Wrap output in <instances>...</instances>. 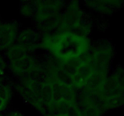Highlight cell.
I'll return each instance as SVG.
<instances>
[{
    "label": "cell",
    "instance_id": "obj_1",
    "mask_svg": "<svg viewBox=\"0 0 124 116\" xmlns=\"http://www.w3.org/2000/svg\"><path fill=\"white\" fill-rule=\"evenodd\" d=\"M42 45L62 61L78 58L87 53L90 47L87 37L69 31L46 37Z\"/></svg>",
    "mask_w": 124,
    "mask_h": 116
},
{
    "label": "cell",
    "instance_id": "obj_2",
    "mask_svg": "<svg viewBox=\"0 0 124 116\" xmlns=\"http://www.w3.org/2000/svg\"><path fill=\"white\" fill-rule=\"evenodd\" d=\"M62 19L61 25L64 29H66L65 32H71V30L79 25L82 19V13L77 2L73 1L71 2Z\"/></svg>",
    "mask_w": 124,
    "mask_h": 116
},
{
    "label": "cell",
    "instance_id": "obj_3",
    "mask_svg": "<svg viewBox=\"0 0 124 116\" xmlns=\"http://www.w3.org/2000/svg\"><path fill=\"white\" fill-rule=\"evenodd\" d=\"M17 36V27L13 23L0 25V50L8 48L12 46Z\"/></svg>",
    "mask_w": 124,
    "mask_h": 116
},
{
    "label": "cell",
    "instance_id": "obj_4",
    "mask_svg": "<svg viewBox=\"0 0 124 116\" xmlns=\"http://www.w3.org/2000/svg\"><path fill=\"white\" fill-rule=\"evenodd\" d=\"M37 13L36 18L58 14L62 6V2L59 1H36Z\"/></svg>",
    "mask_w": 124,
    "mask_h": 116
},
{
    "label": "cell",
    "instance_id": "obj_5",
    "mask_svg": "<svg viewBox=\"0 0 124 116\" xmlns=\"http://www.w3.org/2000/svg\"><path fill=\"white\" fill-rule=\"evenodd\" d=\"M40 40L39 34L31 29L23 30L18 35L17 42L18 44L25 47V48H32L37 46Z\"/></svg>",
    "mask_w": 124,
    "mask_h": 116
},
{
    "label": "cell",
    "instance_id": "obj_6",
    "mask_svg": "<svg viewBox=\"0 0 124 116\" xmlns=\"http://www.w3.org/2000/svg\"><path fill=\"white\" fill-rule=\"evenodd\" d=\"M10 68L13 72L17 74H26L35 68V63L29 56L22 59L10 62Z\"/></svg>",
    "mask_w": 124,
    "mask_h": 116
},
{
    "label": "cell",
    "instance_id": "obj_7",
    "mask_svg": "<svg viewBox=\"0 0 124 116\" xmlns=\"http://www.w3.org/2000/svg\"><path fill=\"white\" fill-rule=\"evenodd\" d=\"M121 88L117 84L115 77L107 78L99 91L105 99L120 96Z\"/></svg>",
    "mask_w": 124,
    "mask_h": 116
},
{
    "label": "cell",
    "instance_id": "obj_8",
    "mask_svg": "<svg viewBox=\"0 0 124 116\" xmlns=\"http://www.w3.org/2000/svg\"><path fill=\"white\" fill-rule=\"evenodd\" d=\"M93 71V68L90 64H84L79 67L76 74L73 76L74 88L85 87Z\"/></svg>",
    "mask_w": 124,
    "mask_h": 116
},
{
    "label": "cell",
    "instance_id": "obj_9",
    "mask_svg": "<svg viewBox=\"0 0 124 116\" xmlns=\"http://www.w3.org/2000/svg\"><path fill=\"white\" fill-rule=\"evenodd\" d=\"M25 77V80L37 85H43L51 82L47 71L42 69L35 67L26 74Z\"/></svg>",
    "mask_w": 124,
    "mask_h": 116
},
{
    "label": "cell",
    "instance_id": "obj_10",
    "mask_svg": "<svg viewBox=\"0 0 124 116\" xmlns=\"http://www.w3.org/2000/svg\"><path fill=\"white\" fill-rule=\"evenodd\" d=\"M107 79L106 72L93 70V72L87 80L85 87L90 91H99Z\"/></svg>",
    "mask_w": 124,
    "mask_h": 116
},
{
    "label": "cell",
    "instance_id": "obj_11",
    "mask_svg": "<svg viewBox=\"0 0 124 116\" xmlns=\"http://www.w3.org/2000/svg\"><path fill=\"white\" fill-rule=\"evenodd\" d=\"M59 13L48 16L36 18L37 25L39 29L44 31H51L58 27L61 21Z\"/></svg>",
    "mask_w": 124,
    "mask_h": 116
},
{
    "label": "cell",
    "instance_id": "obj_12",
    "mask_svg": "<svg viewBox=\"0 0 124 116\" xmlns=\"http://www.w3.org/2000/svg\"><path fill=\"white\" fill-rule=\"evenodd\" d=\"M54 77L55 82L59 85L66 87H74L73 77L65 72L61 67L56 69L54 72Z\"/></svg>",
    "mask_w": 124,
    "mask_h": 116
},
{
    "label": "cell",
    "instance_id": "obj_13",
    "mask_svg": "<svg viewBox=\"0 0 124 116\" xmlns=\"http://www.w3.org/2000/svg\"><path fill=\"white\" fill-rule=\"evenodd\" d=\"M7 55L10 62L15 61L29 56L27 49L18 44L12 45L8 48Z\"/></svg>",
    "mask_w": 124,
    "mask_h": 116
},
{
    "label": "cell",
    "instance_id": "obj_14",
    "mask_svg": "<svg viewBox=\"0 0 124 116\" xmlns=\"http://www.w3.org/2000/svg\"><path fill=\"white\" fill-rule=\"evenodd\" d=\"M52 95L53 89L52 82L43 85L41 93V101L42 103L46 105H49L53 103Z\"/></svg>",
    "mask_w": 124,
    "mask_h": 116
},
{
    "label": "cell",
    "instance_id": "obj_15",
    "mask_svg": "<svg viewBox=\"0 0 124 116\" xmlns=\"http://www.w3.org/2000/svg\"><path fill=\"white\" fill-rule=\"evenodd\" d=\"M20 12L23 15L26 16H36L37 8L35 1H29L27 2V4L21 5L20 7Z\"/></svg>",
    "mask_w": 124,
    "mask_h": 116
},
{
    "label": "cell",
    "instance_id": "obj_16",
    "mask_svg": "<svg viewBox=\"0 0 124 116\" xmlns=\"http://www.w3.org/2000/svg\"><path fill=\"white\" fill-rule=\"evenodd\" d=\"M61 89L62 94V101L67 103L73 102L75 99V92H74L73 87L61 85Z\"/></svg>",
    "mask_w": 124,
    "mask_h": 116
},
{
    "label": "cell",
    "instance_id": "obj_17",
    "mask_svg": "<svg viewBox=\"0 0 124 116\" xmlns=\"http://www.w3.org/2000/svg\"><path fill=\"white\" fill-rule=\"evenodd\" d=\"M52 89H53V95L52 100L53 103H58L62 101V94L61 85L56 82H52Z\"/></svg>",
    "mask_w": 124,
    "mask_h": 116
},
{
    "label": "cell",
    "instance_id": "obj_18",
    "mask_svg": "<svg viewBox=\"0 0 124 116\" xmlns=\"http://www.w3.org/2000/svg\"><path fill=\"white\" fill-rule=\"evenodd\" d=\"M61 68L73 77L75 76L78 70V68H76V67L73 66L72 65H71L70 63L67 62V61H62Z\"/></svg>",
    "mask_w": 124,
    "mask_h": 116
},
{
    "label": "cell",
    "instance_id": "obj_19",
    "mask_svg": "<svg viewBox=\"0 0 124 116\" xmlns=\"http://www.w3.org/2000/svg\"><path fill=\"white\" fill-rule=\"evenodd\" d=\"M11 97V91L8 87L0 85V98L8 102Z\"/></svg>",
    "mask_w": 124,
    "mask_h": 116
},
{
    "label": "cell",
    "instance_id": "obj_20",
    "mask_svg": "<svg viewBox=\"0 0 124 116\" xmlns=\"http://www.w3.org/2000/svg\"><path fill=\"white\" fill-rule=\"evenodd\" d=\"M69 116H82V114L78 109L73 102L69 103L66 110V114Z\"/></svg>",
    "mask_w": 124,
    "mask_h": 116
},
{
    "label": "cell",
    "instance_id": "obj_21",
    "mask_svg": "<svg viewBox=\"0 0 124 116\" xmlns=\"http://www.w3.org/2000/svg\"><path fill=\"white\" fill-rule=\"evenodd\" d=\"M100 110L94 106H90L85 111L82 116H99L100 115Z\"/></svg>",
    "mask_w": 124,
    "mask_h": 116
},
{
    "label": "cell",
    "instance_id": "obj_22",
    "mask_svg": "<svg viewBox=\"0 0 124 116\" xmlns=\"http://www.w3.org/2000/svg\"><path fill=\"white\" fill-rule=\"evenodd\" d=\"M6 63H5L4 60H3L2 58L0 56V78L1 79V77L2 75L4 74V70L6 68Z\"/></svg>",
    "mask_w": 124,
    "mask_h": 116
},
{
    "label": "cell",
    "instance_id": "obj_23",
    "mask_svg": "<svg viewBox=\"0 0 124 116\" xmlns=\"http://www.w3.org/2000/svg\"><path fill=\"white\" fill-rule=\"evenodd\" d=\"M7 103L5 101L4 99L0 98V111H2L4 108L6 106Z\"/></svg>",
    "mask_w": 124,
    "mask_h": 116
},
{
    "label": "cell",
    "instance_id": "obj_24",
    "mask_svg": "<svg viewBox=\"0 0 124 116\" xmlns=\"http://www.w3.org/2000/svg\"><path fill=\"white\" fill-rule=\"evenodd\" d=\"M58 116H69L67 114H59V115H58Z\"/></svg>",
    "mask_w": 124,
    "mask_h": 116
},
{
    "label": "cell",
    "instance_id": "obj_25",
    "mask_svg": "<svg viewBox=\"0 0 124 116\" xmlns=\"http://www.w3.org/2000/svg\"><path fill=\"white\" fill-rule=\"evenodd\" d=\"M12 116H20V115H18V114H13L12 115Z\"/></svg>",
    "mask_w": 124,
    "mask_h": 116
},
{
    "label": "cell",
    "instance_id": "obj_26",
    "mask_svg": "<svg viewBox=\"0 0 124 116\" xmlns=\"http://www.w3.org/2000/svg\"><path fill=\"white\" fill-rule=\"evenodd\" d=\"M1 80H2V79L0 78V85H1Z\"/></svg>",
    "mask_w": 124,
    "mask_h": 116
},
{
    "label": "cell",
    "instance_id": "obj_27",
    "mask_svg": "<svg viewBox=\"0 0 124 116\" xmlns=\"http://www.w3.org/2000/svg\"><path fill=\"white\" fill-rule=\"evenodd\" d=\"M0 25H1V21H0Z\"/></svg>",
    "mask_w": 124,
    "mask_h": 116
},
{
    "label": "cell",
    "instance_id": "obj_28",
    "mask_svg": "<svg viewBox=\"0 0 124 116\" xmlns=\"http://www.w3.org/2000/svg\"></svg>",
    "mask_w": 124,
    "mask_h": 116
}]
</instances>
